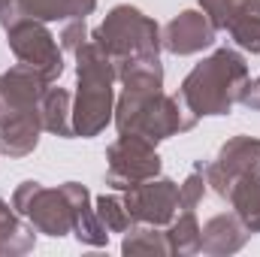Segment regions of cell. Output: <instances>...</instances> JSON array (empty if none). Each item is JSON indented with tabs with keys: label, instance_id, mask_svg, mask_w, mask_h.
<instances>
[{
	"label": "cell",
	"instance_id": "obj_1",
	"mask_svg": "<svg viewBox=\"0 0 260 257\" xmlns=\"http://www.w3.org/2000/svg\"><path fill=\"white\" fill-rule=\"evenodd\" d=\"M76 97H73V133L82 139L100 136L115 118V61L97 46V40H85L76 52Z\"/></svg>",
	"mask_w": 260,
	"mask_h": 257
},
{
	"label": "cell",
	"instance_id": "obj_2",
	"mask_svg": "<svg viewBox=\"0 0 260 257\" xmlns=\"http://www.w3.org/2000/svg\"><path fill=\"white\" fill-rule=\"evenodd\" d=\"M248 82V64L236 49H215L185 76L179 100L197 118L230 115Z\"/></svg>",
	"mask_w": 260,
	"mask_h": 257
},
{
	"label": "cell",
	"instance_id": "obj_3",
	"mask_svg": "<svg viewBox=\"0 0 260 257\" xmlns=\"http://www.w3.org/2000/svg\"><path fill=\"white\" fill-rule=\"evenodd\" d=\"M112 121L118 133H136L157 145L170 136L194 130L200 118L179 100V94L170 97L164 91H121Z\"/></svg>",
	"mask_w": 260,
	"mask_h": 257
},
{
	"label": "cell",
	"instance_id": "obj_4",
	"mask_svg": "<svg viewBox=\"0 0 260 257\" xmlns=\"http://www.w3.org/2000/svg\"><path fill=\"white\" fill-rule=\"evenodd\" d=\"M91 40L115 61V70L133 58H160V27L151 15H145L139 6L118 3L106 12L103 24L91 30Z\"/></svg>",
	"mask_w": 260,
	"mask_h": 257
},
{
	"label": "cell",
	"instance_id": "obj_5",
	"mask_svg": "<svg viewBox=\"0 0 260 257\" xmlns=\"http://www.w3.org/2000/svg\"><path fill=\"white\" fill-rule=\"evenodd\" d=\"M0 24L6 30V46L15 55L18 64L40 70L49 82H58L64 73V49L55 40V34L46 27V21L30 18L15 9V0L0 12Z\"/></svg>",
	"mask_w": 260,
	"mask_h": 257
},
{
	"label": "cell",
	"instance_id": "obj_6",
	"mask_svg": "<svg viewBox=\"0 0 260 257\" xmlns=\"http://www.w3.org/2000/svg\"><path fill=\"white\" fill-rule=\"evenodd\" d=\"M12 206L43 236L64 239L73 233V206L67 200L64 188H46V185L27 179L15 188Z\"/></svg>",
	"mask_w": 260,
	"mask_h": 257
},
{
	"label": "cell",
	"instance_id": "obj_7",
	"mask_svg": "<svg viewBox=\"0 0 260 257\" xmlns=\"http://www.w3.org/2000/svg\"><path fill=\"white\" fill-rule=\"evenodd\" d=\"M154 176H160V154L154 142L136 133H118V139L106 148V185L127 191Z\"/></svg>",
	"mask_w": 260,
	"mask_h": 257
},
{
	"label": "cell",
	"instance_id": "obj_8",
	"mask_svg": "<svg viewBox=\"0 0 260 257\" xmlns=\"http://www.w3.org/2000/svg\"><path fill=\"white\" fill-rule=\"evenodd\" d=\"M203 176H206V188L227 200L233 185L245 176H257L260 173V139L254 136H233L221 145L215 160H197Z\"/></svg>",
	"mask_w": 260,
	"mask_h": 257
},
{
	"label": "cell",
	"instance_id": "obj_9",
	"mask_svg": "<svg viewBox=\"0 0 260 257\" xmlns=\"http://www.w3.org/2000/svg\"><path fill=\"white\" fill-rule=\"evenodd\" d=\"M49 85L52 82L34 67H9L0 76V127L24 115H40V100Z\"/></svg>",
	"mask_w": 260,
	"mask_h": 257
},
{
	"label": "cell",
	"instance_id": "obj_10",
	"mask_svg": "<svg viewBox=\"0 0 260 257\" xmlns=\"http://www.w3.org/2000/svg\"><path fill=\"white\" fill-rule=\"evenodd\" d=\"M124 206H127L133 224H154V227H167L179 212H182V200H179V185L173 179H145L139 185H133L124 191Z\"/></svg>",
	"mask_w": 260,
	"mask_h": 257
},
{
	"label": "cell",
	"instance_id": "obj_11",
	"mask_svg": "<svg viewBox=\"0 0 260 257\" xmlns=\"http://www.w3.org/2000/svg\"><path fill=\"white\" fill-rule=\"evenodd\" d=\"M215 37H218V30H215V24L206 18L203 9H185V12H179L176 18H170V21L160 27V43H164V49H167L170 55H179V58L197 55V52L215 46Z\"/></svg>",
	"mask_w": 260,
	"mask_h": 257
},
{
	"label": "cell",
	"instance_id": "obj_12",
	"mask_svg": "<svg viewBox=\"0 0 260 257\" xmlns=\"http://www.w3.org/2000/svg\"><path fill=\"white\" fill-rule=\"evenodd\" d=\"M73 206V236L82 242V245H91V248H103L109 242V230L103 227L97 209H94V200L91 191L79 182H64L61 185Z\"/></svg>",
	"mask_w": 260,
	"mask_h": 257
},
{
	"label": "cell",
	"instance_id": "obj_13",
	"mask_svg": "<svg viewBox=\"0 0 260 257\" xmlns=\"http://www.w3.org/2000/svg\"><path fill=\"white\" fill-rule=\"evenodd\" d=\"M251 239V230L239 221L236 212H221L215 218H209L203 224V233H200V251L212 257H227L236 254L245 248V242Z\"/></svg>",
	"mask_w": 260,
	"mask_h": 257
},
{
	"label": "cell",
	"instance_id": "obj_14",
	"mask_svg": "<svg viewBox=\"0 0 260 257\" xmlns=\"http://www.w3.org/2000/svg\"><path fill=\"white\" fill-rule=\"evenodd\" d=\"M37 245V230L15 212V206H9L0 197V257H18L34 251Z\"/></svg>",
	"mask_w": 260,
	"mask_h": 257
},
{
	"label": "cell",
	"instance_id": "obj_15",
	"mask_svg": "<svg viewBox=\"0 0 260 257\" xmlns=\"http://www.w3.org/2000/svg\"><path fill=\"white\" fill-rule=\"evenodd\" d=\"M40 118H43V130L61 136V139H73V97L61 85H49L43 100H40Z\"/></svg>",
	"mask_w": 260,
	"mask_h": 257
},
{
	"label": "cell",
	"instance_id": "obj_16",
	"mask_svg": "<svg viewBox=\"0 0 260 257\" xmlns=\"http://www.w3.org/2000/svg\"><path fill=\"white\" fill-rule=\"evenodd\" d=\"M15 9L49 24V21L88 18L97 9V0H15Z\"/></svg>",
	"mask_w": 260,
	"mask_h": 257
},
{
	"label": "cell",
	"instance_id": "obj_17",
	"mask_svg": "<svg viewBox=\"0 0 260 257\" xmlns=\"http://www.w3.org/2000/svg\"><path fill=\"white\" fill-rule=\"evenodd\" d=\"M43 133V118L40 115H24L0 127V154L6 157H27L37 151Z\"/></svg>",
	"mask_w": 260,
	"mask_h": 257
},
{
	"label": "cell",
	"instance_id": "obj_18",
	"mask_svg": "<svg viewBox=\"0 0 260 257\" xmlns=\"http://www.w3.org/2000/svg\"><path fill=\"white\" fill-rule=\"evenodd\" d=\"M224 30L242 52L260 55V0H242Z\"/></svg>",
	"mask_w": 260,
	"mask_h": 257
},
{
	"label": "cell",
	"instance_id": "obj_19",
	"mask_svg": "<svg viewBox=\"0 0 260 257\" xmlns=\"http://www.w3.org/2000/svg\"><path fill=\"white\" fill-rule=\"evenodd\" d=\"M118 82L124 91H164L160 58H133L118 64Z\"/></svg>",
	"mask_w": 260,
	"mask_h": 257
},
{
	"label": "cell",
	"instance_id": "obj_20",
	"mask_svg": "<svg viewBox=\"0 0 260 257\" xmlns=\"http://www.w3.org/2000/svg\"><path fill=\"white\" fill-rule=\"evenodd\" d=\"M200 221H197L194 209H182L170 224H167V242H170V254L176 257H191L200 254Z\"/></svg>",
	"mask_w": 260,
	"mask_h": 257
},
{
	"label": "cell",
	"instance_id": "obj_21",
	"mask_svg": "<svg viewBox=\"0 0 260 257\" xmlns=\"http://www.w3.org/2000/svg\"><path fill=\"white\" fill-rule=\"evenodd\" d=\"M230 206L233 212L239 215V221L251 230V233H260V173L257 176H245L233 185L230 191Z\"/></svg>",
	"mask_w": 260,
	"mask_h": 257
},
{
	"label": "cell",
	"instance_id": "obj_22",
	"mask_svg": "<svg viewBox=\"0 0 260 257\" xmlns=\"http://www.w3.org/2000/svg\"><path fill=\"white\" fill-rule=\"evenodd\" d=\"M121 254H170V242H167V230L154 227V224H133L124 239H121Z\"/></svg>",
	"mask_w": 260,
	"mask_h": 257
},
{
	"label": "cell",
	"instance_id": "obj_23",
	"mask_svg": "<svg viewBox=\"0 0 260 257\" xmlns=\"http://www.w3.org/2000/svg\"><path fill=\"white\" fill-rule=\"evenodd\" d=\"M94 209H97V215H100V221H103V227L109 230V233H127L130 227H133V218H130L127 206H124V197H97L94 200Z\"/></svg>",
	"mask_w": 260,
	"mask_h": 257
},
{
	"label": "cell",
	"instance_id": "obj_24",
	"mask_svg": "<svg viewBox=\"0 0 260 257\" xmlns=\"http://www.w3.org/2000/svg\"><path fill=\"white\" fill-rule=\"evenodd\" d=\"M206 176H203V170H200V164H197L194 170H191V176L179 185V200H182V209H197L200 203H203V197H206Z\"/></svg>",
	"mask_w": 260,
	"mask_h": 257
},
{
	"label": "cell",
	"instance_id": "obj_25",
	"mask_svg": "<svg viewBox=\"0 0 260 257\" xmlns=\"http://www.w3.org/2000/svg\"><path fill=\"white\" fill-rule=\"evenodd\" d=\"M239 3H242V0H200V9H203L206 18L215 24V30H224Z\"/></svg>",
	"mask_w": 260,
	"mask_h": 257
},
{
	"label": "cell",
	"instance_id": "obj_26",
	"mask_svg": "<svg viewBox=\"0 0 260 257\" xmlns=\"http://www.w3.org/2000/svg\"><path fill=\"white\" fill-rule=\"evenodd\" d=\"M88 37H91V34H88V27H85V18H73V21H64L58 40H61V49H64V52H76Z\"/></svg>",
	"mask_w": 260,
	"mask_h": 257
},
{
	"label": "cell",
	"instance_id": "obj_27",
	"mask_svg": "<svg viewBox=\"0 0 260 257\" xmlns=\"http://www.w3.org/2000/svg\"><path fill=\"white\" fill-rule=\"evenodd\" d=\"M239 103H242V106H248L251 112H260V76H257V79H248V82H245Z\"/></svg>",
	"mask_w": 260,
	"mask_h": 257
},
{
	"label": "cell",
	"instance_id": "obj_28",
	"mask_svg": "<svg viewBox=\"0 0 260 257\" xmlns=\"http://www.w3.org/2000/svg\"><path fill=\"white\" fill-rule=\"evenodd\" d=\"M9 3H12V0H0V12H3V9H6Z\"/></svg>",
	"mask_w": 260,
	"mask_h": 257
}]
</instances>
